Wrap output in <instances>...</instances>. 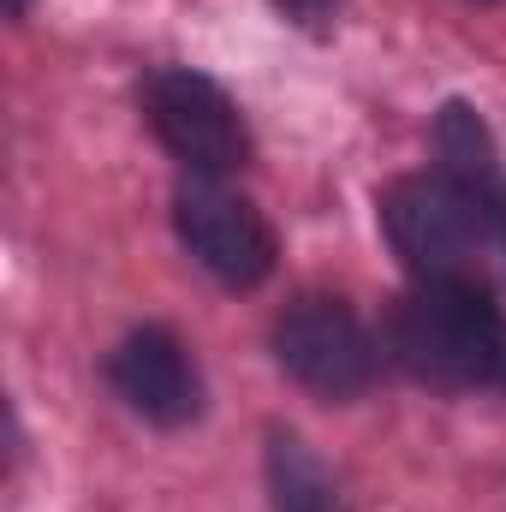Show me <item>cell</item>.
<instances>
[{
	"label": "cell",
	"mask_w": 506,
	"mask_h": 512,
	"mask_svg": "<svg viewBox=\"0 0 506 512\" xmlns=\"http://www.w3.org/2000/svg\"><path fill=\"white\" fill-rule=\"evenodd\" d=\"M393 364L441 393H506V316L489 286L465 280H417L387 316Z\"/></svg>",
	"instance_id": "obj_1"
},
{
	"label": "cell",
	"mask_w": 506,
	"mask_h": 512,
	"mask_svg": "<svg viewBox=\"0 0 506 512\" xmlns=\"http://www.w3.org/2000/svg\"><path fill=\"white\" fill-rule=\"evenodd\" d=\"M376 209L393 256L417 280H465V286L506 280V221L441 167L393 179Z\"/></svg>",
	"instance_id": "obj_2"
},
{
	"label": "cell",
	"mask_w": 506,
	"mask_h": 512,
	"mask_svg": "<svg viewBox=\"0 0 506 512\" xmlns=\"http://www.w3.org/2000/svg\"><path fill=\"white\" fill-rule=\"evenodd\" d=\"M274 364L304 393L334 399V405L370 393L381 376V352L370 328L340 298H322V292H304L274 316Z\"/></svg>",
	"instance_id": "obj_3"
},
{
	"label": "cell",
	"mask_w": 506,
	"mask_h": 512,
	"mask_svg": "<svg viewBox=\"0 0 506 512\" xmlns=\"http://www.w3.org/2000/svg\"><path fill=\"white\" fill-rule=\"evenodd\" d=\"M143 120L161 137L173 161H185L197 179H227L251 161V126L233 108V96L185 66H161L143 84Z\"/></svg>",
	"instance_id": "obj_4"
},
{
	"label": "cell",
	"mask_w": 506,
	"mask_h": 512,
	"mask_svg": "<svg viewBox=\"0 0 506 512\" xmlns=\"http://www.w3.org/2000/svg\"><path fill=\"white\" fill-rule=\"evenodd\" d=\"M173 227H179V245L191 251V262L203 274H215L221 286L233 292H251L274 274V227L262 221L251 197L227 191L221 179H191L179 185L173 197Z\"/></svg>",
	"instance_id": "obj_5"
},
{
	"label": "cell",
	"mask_w": 506,
	"mask_h": 512,
	"mask_svg": "<svg viewBox=\"0 0 506 512\" xmlns=\"http://www.w3.org/2000/svg\"><path fill=\"white\" fill-rule=\"evenodd\" d=\"M108 382L131 411L155 429H185L203 411V376L197 358L185 352V340L173 328H131L108 358Z\"/></svg>",
	"instance_id": "obj_6"
},
{
	"label": "cell",
	"mask_w": 506,
	"mask_h": 512,
	"mask_svg": "<svg viewBox=\"0 0 506 512\" xmlns=\"http://www.w3.org/2000/svg\"><path fill=\"white\" fill-rule=\"evenodd\" d=\"M268 495H274V512H346L340 483L292 429H268Z\"/></svg>",
	"instance_id": "obj_7"
},
{
	"label": "cell",
	"mask_w": 506,
	"mask_h": 512,
	"mask_svg": "<svg viewBox=\"0 0 506 512\" xmlns=\"http://www.w3.org/2000/svg\"><path fill=\"white\" fill-rule=\"evenodd\" d=\"M286 6H292V12H298V18H316V12H322V6H328V0H286Z\"/></svg>",
	"instance_id": "obj_8"
},
{
	"label": "cell",
	"mask_w": 506,
	"mask_h": 512,
	"mask_svg": "<svg viewBox=\"0 0 506 512\" xmlns=\"http://www.w3.org/2000/svg\"><path fill=\"white\" fill-rule=\"evenodd\" d=\"M30 12V0H6V18H24Z\"/></svg>",
	"instance_id": "obj_9"
}]
</instances>
